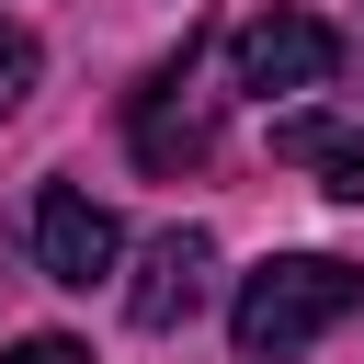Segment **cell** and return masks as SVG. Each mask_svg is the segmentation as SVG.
<instances>
[{
  "label": "cell",
  "instance_id": "cell-9",
  "mask_svg": "<svg viewBox=\"0 0 364 364\" xmlns=\"http://www.w3.org/2000/svg\"><path fill=\"white\" fill-rule=\"evenodd\" d=\"M330 193H341V205H364V136H341V159H330Z\"/></svg>",
  "mask_w": 364,
  "mask_h": 364
},
{
  "label": "cell",
  "instance_id": "cell-3",
  "mask_svg": "<svg viewBox=\"0 0 364 364\" xmlns=\"http://www.w3.org/2000/svg\"><path fill=\"white\" fill-rule=\"evenodd\" d=\"M125 136H136V159L171 182V171H193L205 148H216V91H193V34H182V57L136 91V114H125Z\"/></svg>",
  "mask_w": 364,
  "mask_h": 364
},
{
  "label": "cell",
  "instance_id": "cell-1",
  "mask_svg": "<svg viewBox=\"0 0 364 364\" xmlns=\"http://www.w3.org/2000/svg\"><path fill=\"white\" fill-rule=\"evenodd\" d=\"M353 307H364V273H353V262H330V250H284V262H262V273L239 284L228 330H239V353H250V364H273V353H296V341L341 330Z\"/></svg>",
  "mask_w": 364,
  "mask_h": 364
},
{
  "label": "cell",
  "instance_id": "cell-7",
  "mask_svg": "<svg viewBox=\"0 0 364 364\" xmlns=\"http://www.w3.org/2000/svg\"><path fill=\"white\" fill-rule=\"evenodd\" d=\"M341 136H353V125H330V114H284V125H273V159H307V171H330V159H341Z\"/></svg>",
  "mask_w": 364,
  "mask_h": 364
},
{
  "label": "cell",
  "instance_id": "cell-6",
  "mask_svg": "<svg viewBox=\"0 0 364 364\" xmlns=\"http://www.w3.org/2000/svg\"><path fill=\"white\" fill-rule=\"evenodd\" d=\"M34 80H46V46H34V23H11V11H0V125L34 102Z\"/></svg>",
  "mask_w": 364,
  "mask_h": 364
},
{
  "label": "cell",
  "instance_id": "cell-2",
  "mask_svg": "<svg viewBox=\"0 0 364 364\" xmlns=\"http://www.w3.org/2000/svg\"><path fill=\"white\" fill-rule=\"evenodd\" d=\"M228 80L239 91H330L341 80V34L318 23V11H250L239 34H228Z\"/></svg>",
  "mask_w": 364,
  "mask_h": 364
},
{
  "label": "cell",
  "instance_id": "cell-8",
  "mask_svg": "<svg viewBox=\"0 0 364 364\" xmlns=\"http://www.w3.org/2000/svg\"><path fill=\"white\" fill-rule=\"evenodd\" d=\"M0 364H91V353H80V341H68V330H34V341H11V353H0Z\"/></svg>",
  "mask_w": 364,
  "mask_h": 364
},
{
  "label": "cell",
  "instance_id": "cell-5",
  "mask_svg": "<svg viewBox=\"0 0 364 364\" xmlns=\"http://www.w3.org/2000/svg\"><path fill=\"white\" fill-rule=\"evenodd\" d=\"M205 284H216V239H205V228H159V239L136 250L125 318H136V330H182V318L205 307Z\"/></svg>",
  "mask_w": 364,
  "mask_h": 364
},
{
  "label": "cell",
  "instance_id": "cell-4",
  "mask_svg": "<svg viewBox=\"0 0 364 364\" xmlns=\"http://www.w3.org/2000/svg\"><path fill=\"white\" fill-rule=\"evenodd\" d=\"M34 262H46V284H68V296H91L114 262H125V228L80 193V182H46L34 193Z\"/></svg>",
  "mask_w": 364,
  "mask_h": 364
}]
</instances>
